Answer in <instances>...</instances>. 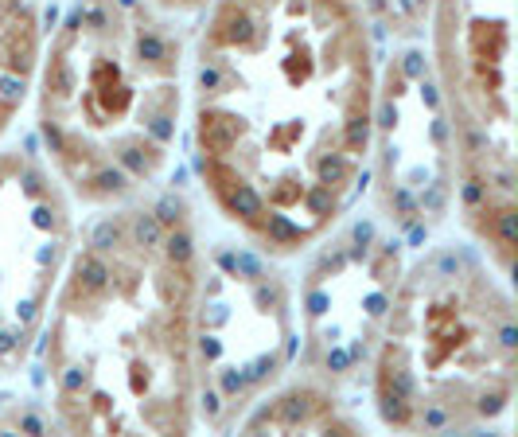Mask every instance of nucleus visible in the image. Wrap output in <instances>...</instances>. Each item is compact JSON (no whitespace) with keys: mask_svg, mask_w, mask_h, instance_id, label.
I'll list each match as a JSON object with an SVG mask.
<instances>
[{"mask_svg":"<svg viewBox=\"0 0 518 437\" xmlns=\"http://www.w3.org/2000/svg\"><path fill=\"white\" fill-rule=\"evenodd\" d=\"M168 258L172 262H176V266H187V262H191V238H187V234H168Z\"/></svg>","mask_w":518,"mask_h":437,"instance_id":"f257e3e1","label":"nucleus"},{"mask_svg":"<svg viewBox=\"0 0 518 437\" xmlns=\"http://www.w3.org/2000/svg\"><path fill=\"white\" fill-rule=\"evenodd\" d=\"M137 243L141 246H156L160 243V223L152 215H137Z\"/></svg>","mask_w":518,"mask_h":437,"instance_id":"f03ea898","label":"nucleus"},{"mask_svg":"<svg viewBox=\"0 0 518 437\" xmlns=\"http://www.w3.org/2000/svg\"><path fill=\"white\" fill-rule=\"evenodd\" d=\"M113 243H117V227H113V223H102L94 231V250H109Z\"/></svg>","mask_w":518,"mask_h":437,"instance_id":"7ed1b4c3","label":"nucleus"},{"mask_svg":"<svg viewBox=\"0 0 518 437\" xmlns=\"http://www.w3.org/2000/svg\"><path fill=\"white\" fill-rule=\"evenodd\" d=\"M160 218H164V223H176V218H180V203H176V199H164V203H160Z\"/></svg>","mask_w":518,"mask_h":437,"instance_id":"20e7f679","label":"nucleus"},{"mask_svg":"<svg viewBox=\"0 0 518 437\" xmlns=\"http://www.w3.org/2000/svg\"><path fill=\"white\" fill-rule=\"evenodd\" d=\"M8 348H12V336H8V332H0V352H8Z\"/></svg>","mask_w":518,"mask_h":437,"instance_id":"39448f33","label":"nucleus"},{"mask_svg":"<svg viewBox=\"0 0 518 437\" xmlns=\"http://www.w3.org/2000/svg\"><path fill=\"white\" fill-rule=\"evenodd\" d=\"M168 4H176V0H168Z\"/></svg>","mask_w":518,"mask_h":437,"instance_id":"423d86ee","label":"nucleus"}]
</instances>
